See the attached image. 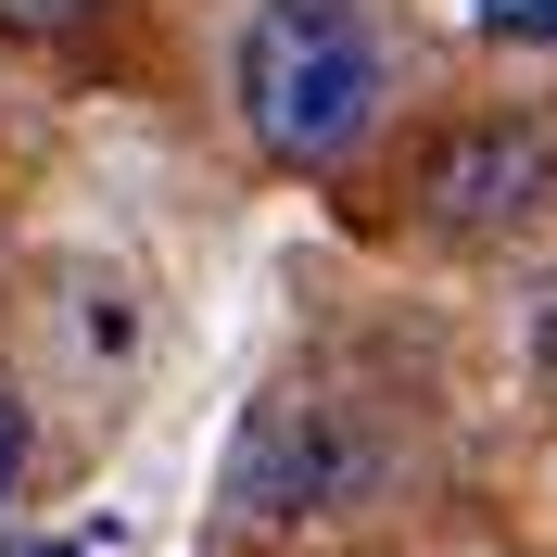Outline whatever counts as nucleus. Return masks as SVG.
<instances>
[{
    "instance_id": "423d86ee",
    "label": "nucleus",
    "mask_w": 557,
    "mask_h": 557,
    "mask_svg": "<svg viewBox=\"0 0 557 557\" xmlns=\"http://www.w3.org/2000/svg\"><path fill=\"white\" fill-rule=\"evenodd\" d=\"M13 482H26V406L0 393V520H13Z\"/></svg>"
},
{
    "instance_id": "20e7f679",
    "label": "nucleus",
    "mask_w": 557,
    "mask_h": 557,
    "mask_svg": "<svg viewBox=\"0 0 557 557\" xmlns=\"http://www.w3.org/2000/svg\"><path fill=\"white\" fill-rule=\"evenodd\" d=\"M494 38H520V51H557V0H482Z\"/></svg>"
},
{
    "instance_id": "f03ea898",
    "label": "nucleus",
    "mask_w": 557,
    "mask_h": 557,
    "mask_svg": "<svg viewBox=\"0 0 557 557\" xmlns=\"http://www.w3.org/2000/svg\"><path fill=\"white\" fill-rule=\"evenodd\" d=\"M368 469H381V444H368L343 406H278V418H253L228 494H242L253 520H305V507H355Z\"/></svg>"
},
{
    "instance_id": "f257e3e1",
    "label": "nucleus",
    "mask_w": 557,
    "mask_h": 557,
    "mask_svg": "<svg viewBox=\"0 0 557 557\" xmlns=\"http://www.w3.org/2000/svg\"><path fill=\"white\" fill-rule=\"evenodd\" d=\"M228 89H242V127L278 165H343L381 127V38H368L355 0H267L242 26Z\"/></svg>"
},
{
    "instance_id": "39448f33",
    "label": "nucleus",
    "mask_w": 557,
    "mask_h": 557,
    "mask_svg": "<svg viewBox=\"0 0 557 557\" xmlns=\"http://www.w3.org/2000/svg\"><path fill=\"white\" fill-rule=\"evenodd\" d=\"M89 13H102V0H0L13 38H64V26H89Z\"/></svg>"
},
{
    "instance_id": "7ed1b4c3",
    "label": "nucleus",
    "mask_w": 557,
    "mask_h": 557,
    "mask_svg": "<svg viewBox=\"0 0 557 557\" xmlns=\"http://www.w3.org/2000/svg\"><path fill=\"white\" fill-rule=\"evenodd\" d=\"M418 190H431L444 228H507V215H532V203L557 190V139L532 127V114L444 127V139H431V165H418Z\"/></svg>"
}]
</instances>
